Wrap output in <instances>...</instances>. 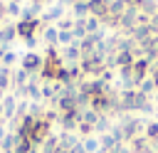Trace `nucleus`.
<instances>
[{"label": "nucleus", "instance_id": "12", "mask_svg": "<svg viewBox=\"0 0 158 153\" xmlns=\"http://www.w3.org/2000/svg\"><path fill=\"white\" fill-rule=\"evenodd\" d=\"M5 10H7V15H10V17H15V15H20V12H22V7H20L17 2H7V5H5Z\"/></svg>", "mask_w": 158, "mask_h": 153}, {"label": "nucleus", "instance_id": "7", "mask_svg": "<svg viewBox=\"0 0 158 153\" xmlns=\"http://www.w3.org/2000/svg\"><path fill=\"white\" fill-rule=\"evenodd\" d=\"M72 35H74V37H79V39H86V37H89V35H86V27H84V20L74 22V27H72Z\"/></svg>", "mask_w": 158, "mask_h": 153}, {"label": "nucleus", "instance_id": "8", "mask_svg": "<svg viewBox=\"0 0 158 153\" xmlns=\"http://www.w3.org/2000/svg\"><path fill=\"white\" fill-rule=\"evenodd\" d=\"M57 35H59V32H57L54 27H44V35H42V37H44V42H47L49 47H54V44H57Z\"/></svg>", "mask_w": 158, "mask_h": 153}, {"label": "nucleus", "instance_id": "2", "mask_svg": "<svg viewBox=\"0 0 158 153\" xmlns=\"http://www.w3.org/2000/svg\"><path fill=\"white\" fill-rule=\"evenodd\" d=\"M20 64H22V69H25L27 74H40V69H42V64H44V57L37 54V52H27V54L20 59Z\"/></svg>", "mask_w": 158, "mask_h": 153}, {"label": "nucleus", "instance_id": "17", "mask_svg": "<svg viewBox=\"0 0 158 153\" xmlns=\"http://www.w3.org/2000/svg\"><path fill=\"white\" fill-rule=\"evenodd\" d=\"M12 2H17V5H20V2H22V0H12Z\"/></svg>", "mask_w": 158, "mask_h": 153}, {"label": "nucleus", "instance_id": "4", "mask_svg": "<svg viewBox=\"0 0 158 153\" xmlns=\"http://www.w3.org/2000/svg\"><path fill=\"white\" fill-rule=\"evenodd\" d=\"M2 116H17V99L15 96H5L2 99Z\"/></svg>", "mask_w": 158, "mask_h": 153}, {"label": "nucleus", "instance_id": "1", "mask_svg": "<svg viewBox=\"0 0 158 153\" xmlns=\"http://www.w3.org/2000/svg\"><path fill=\"white\" fill-rule=\"evenodd\" d=\"M42 27V22L35 17V20H20L17 25H15V30H17V35L25 39V44H37V30Z\"/></svg>", "mask_w": 158, "mask_h": 153}, {"label": "nucleus", "instance_id": "6", "mask_svg": "<svg viewBox=\"0 0 158 153\" xmlns=\"http://www.w3.org/2000/svg\"><path fill=\"white\" fill-rule=\"evenodd\" d=\"M10 84H12V72H10L7 67H0V89H2V91H7V89H10Z\"/></svg>", "mask_w": 158, "mask_h": 153}, {"label": "nucleus", "instance_id": "3", "mask_svg": "<svg viewBox=\"0 0 158 153\" xmlns=\"http://www.w3.org/2000/svg\"><path fill=\"white\" fill-rule=\"evenodd\" d=\"M89 12H91L94 17H99V20H104V17L109 15V5L101 2V0H89Z\"/></svg>", "mask_w": 158, "mask_h": 153}, {"label": "nucleus", "instance_id": "14", "mask_svg": "<svg viewBox=\"0 0 158 153\" xmlns=\"http://www.w3.org/2000/svg\"><path fill=\"white\" fill-rule=\"evenodd\" d=\"M0 64H2V67H7V69H10V67H12V64H15V52H5V57H2V59H0Z\"/></svg>", "mask_w": 158, "mask_h": 153}, {"label": "nucleus", "instance_id": "5", "mask_svg": "<svg viewBox=\"0 0 158 153\" xmlns=\"http://www.w3.org/2000/svg\"><path fill=\"white\" fill-rule=\"evenodd\" d=\"M17 35V30H15V25H2L0 27V44H7V42H12V37Z\"/></svg>", "mask_w": 158, "mask_h": 153}, {"label": "nucleus", "instance_id": "13", "mask_svg": "<svg viewBox=\"0 0 158 153\" xmlns=\"http://www.w3.org/2000/svg\"><path fill=\"white\" fill-rule=\"evenodd\" d=\"M89 12V2H74V15H86Z\"/></svg>", "mask_w": 158, "mask_h": 153}, {"label": "nucleus", "instance_id": "11", "mask_svg": "<svg viewBox=\"0 0 158 153\" xmlns=\"http://www.w3.org/2000/svg\"><path fill=\"white\" fill-rule=\"evenodd\" d=\"M59 15H62V5H54V7H52L47 15H44V22H49V20H57Z\"/></svg>", "mask_w": 158, "mask_h": 153}, {"label": "nucleus", "instance_id": "9", "mask_svg": "<svg viewBox=\"0 0 158 153\" xmlns=\"http://www.w3.org/2000/svg\"><path fill=\"white\" fill-rule=\"evenodd\" d=\"M99 17H89L86 22H84V27H86V35H96V30H99Z\"/></svg>", "mask_w": 158, "mask_h": 153}, {"label": "nucleus", "instance_id": "10", "mask_svg": "<svg viewBox=\"0 0 158 153\" xmlns=\"http://www.w3.org/2000/svg\"><path fill=\"white\" fill-rule=\"evenodd\" d=\"M59 35H57V44H74V35L72 32H62V30H57Z\"/></svg>", "mask_w": 158, "mask_h": 153}, {"label": "nucleus", "instance_id": "16", "mask_svg": "<svg viewBox=\"0 0 158 153\" xmlns=\"http://www.w3.org/2000/svg\"><path fill=\"white\" fill-rule=\"evenodd\" d=\"M72 2H89V0H72Z\"/></svg>", "mask_w": 158, "mask_h": 153}, {"label": "nucleus", "instance_id": "15", "mask_svg": "<svg viewBox=\"0 0 158 153\" xmlns=\"http://www.w3.org/2000/svg\"><path fill=\"white\" fill-rule=\"evenodd\" d=\"M7 17V10H5V2H0V22Z\"/></svg>", "mask_w": 158, "mask_h": 153}, {"label": "nucleus", "instance_id": "18", "mask_svg": "<svg viewBox=\"0 0 158 153\" xmlns=\"http://www.w3.org/2000/svg\"><path fill=\"white\" fill-rule=\"evenodd\" d=\"M0 67H2V64H0Z\"/></svg>", "mask_w": 158, "mask_h": 153}]
</instances>
